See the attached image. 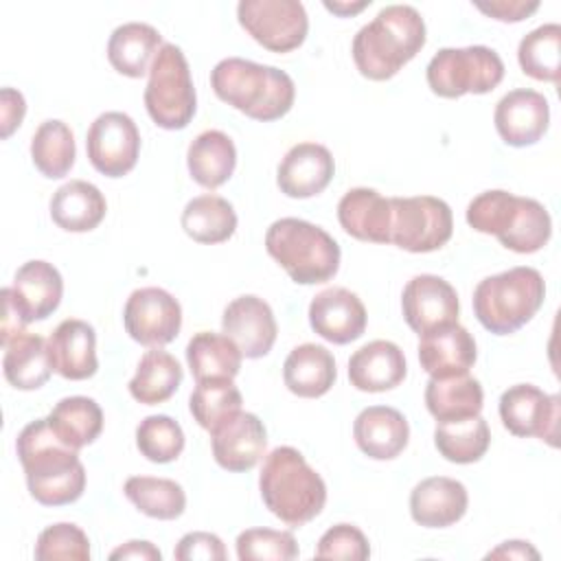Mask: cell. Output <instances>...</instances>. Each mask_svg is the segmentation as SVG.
Masks as SVG:
<instances>
[{"mask_svg":"<svg viewBox=\"0 0 561 561\" xmlns=\"http://www.w3.org/2000/svg\"><path fill=\"white\" fill-rule=\"evenodd\" d=\"M18 458L26 473V486L44 506L72 504L83 495L85 467L79 449L66 445L48 425V419L31 421L15 440Z\"/></svg>","mask_w":561,"mask_h":561,"instance_id":"cell-1","label":"cell"},{"mask_svg":"<svg viewBox=\"0 0 561 561\" xmlns=\"http://www.w3.org/2000/svg\"><path fill=\"white\" fill-rule=\"evenodd\" d=\"M425 46V22L410 4H388L353 37V61L362 77L386 81Z\"/></svg>","mask_w":561,"mask_h":561,"instance_id":"cell-2","label":"cell"},{"mask_svg":"<svg viewBox=\"0 0 561 561\" xmlns=\"http://www.w3.org/2000/svg\"><path fill=\"white\" fill-rule=\"evenodd\" d=\"M259 489L270 513L291 528L309 524L327 502V484L320 473L298 449L287 445L265 456Z\"/></svg>","mask_w":561,"mask_h":561,"instance_id":"cell-3","label":"cell"},{"mask_svg":"<svg viewBox=\"0 0 561 561\" xmlns=\"http://www.w3.org/2000/svg\"><path fill=\"white\" fill-rule=\"evenodd\" d=\"M215 94L254 121L283 118L296 99V88L285 70L241 57L221 59L210 70Z\"/></svg>","mask_w":561,"mask_h":561,"instance_id":"cell-4","label":"cell"},{"mask_svg":"<svg viewBox=\"0 0 561 561\" xmlns=\"http://www.w3.org/2000/svg\"><path fill=\"white\" fill-rule=\"evenodd\" d=\"M467 224L519 254L541 250L550 234L552 221L543 204L533 197H519L508 191H484L467 206Z\"/></svg>","mask_w":561,"mask_h":561,"instance_id":"cell-5","label":"cell"},{"mask_svg":"<svg viewBox=\"0 0 561 561\" xmlns=\"http://www.w3.org/2000/svg\"><path fill=\"white\" fill-rule=\"evenodd\" d=\"M265 250L298 285L327 283L340 267L337 241L324 228L296 217L276 219L267 228Z\"/></svg>","mask_w":561,"mask_h":561,"instance_id":"cell-6","label":"cell"},{"mask_svg":"<svg viewBox=\"0 0 561 561\" xmlns=\"http://www.w3.org/2000/svg\"><path fill=\"white\" fill-rule=\"evenodd\" d=\"M543 298V276L535 267L519 265L478 283L473 291V313L486 331L508 335L533 320Z\"/></svg>","mask_w":561,"mask_h":561,"instance_id":"cell-7","label":"cell"},{"mask_svg":"<svg viewBox=\"0 0 561 561\" xmlns=\"http://www.w3.org/2000/svg\"><path fill=\"white\" fill-rule=\"evenodd\" d=\"M145 107L162 129H184L195 116L197 99L188 61L180 46L162 44L145 88Z\"/></svg>","mask_w":561,"mask_h":561,"instance_id":"cell-8","label":"cell"},{"mask_svg":"<svg viewBox=\"0 0 561 561\" xmlns=\"http://www.w3.org/2000/svg\"><path fill=\"white\" fill-rule=\"evenodd\" d=\"M427 85L443 99L486 94L504 79V61L489 46L440 48L427 64Z\"/></svg>","mask_w":561,"mask_h":561,"instance_id":"cell-9","label":"cell"},{"mask_svg":"<svg viewBox=\"0 0 561 561\" xmlns=\"http://www.w3.org/2000/svg\"><path fill=\"white\" fill-rule=\"evenodd\" d=\"M390 243L405 252L423 254L443 248L454 232L447 202L432 195L390 197Z\"/></svg>","mask_w":561,"mask_h":561,"instance_id":"cell-10","label":"cell"},{"mask_svg":"<svg viewBox=\"0 0 561 561\" xmlns=\"http://www.w3.org/2000/svg\"><path fill=\"white\" fill-rule=\"evenodd\" d=\"M237 18L245 33L272 53L302 46L309 31L307 11L298 0H241Z\"/></svg>","mask_w":561,"mask_h":561,"instance_id":"cell-11","label":"cell"},{"mask_svg":"<svg viewBox=\"0 0 561 561\" xmlns=\"http://www.w3.org/2000/svg\"><path fill=\"white\" fill-rule=\"evenodd\" d=\"M85 151L92 167L107 178L129 173L140 153V131L125 112H105L94 118L85 136Z\"/></svg>","mask_w":561,"mask_h":561,"instance_id":"cell-12","label":"cell"},{"mask_svg":"<svg viewBox=\"0 0 561 561\" xmlns=\"http://www.w3.org/2000/svg\"><path fill=\"white\" fill-rule=\"evenodd\" d=\"M123 322L134 342L160 348L178 337L182 329V307L160 287H140L129 294Z\"/></svg>","mask_w":561,"mask_h":561,"instance_id":"cell-13","label":"cell"},{"mask_svg":"<svg viewBox=\"0 0 561 561\" xmlns=\"http://www.w3.org/2000/svg\"><path fill=\"white\" fill-rule=\"evenodd\" d=\"M559 394H546L533 383H517L500 397L502 425L515 436H535L559 445Z\"/></svg>","mask_w":561,"mask_h":561,"instance_id":"cell-14","label":"cell"},{"mask_svg":"<svg viewBox=\"0 0 561 561\" xmlns=\"http://www.w3.org/2000/svg\"><path fill=\"white\" fill-rule=\"evenodd\" d=\"M401 309L408 327L423 335L443 324L458 322V294L436 274H419L403 287Z\"/></svg>","mask_w":561,"mask_h":561,"instance_id":"cell-15","label":"cell"},{"mask_svg":"<svg viewBox=\"0 0 561 561\" xmlns=\"http://www.w3.org/2000/svg\"><path fill=\"white\" fill-rule=\"evenodd\" d=\"M221 329L248 359L267 355L276 342L278 331L272 307L252 294L234 298L224 309Z\"/></svg>","mask_w":561,"mask_h":561,"instance_id":"cell-16","label":"cell"},{"mask_svg":"<svg viewBox=\"0 0 561 561\" xmlns=\"http://www.w3.org/2000/svg\"><path fill=\"white\" fill-rule=\"evenodd\" d=\"M210 443L217 465L241 473L250 471L263 458L267 432L256 414L239 410L210 432Z\"/></svg>","mask_w":561,"mask_h":561,"instance_id":"cell-17","label":"cell"},{"mask_svg":"<svg viewBox=\"0 0 561 561\" xmlns=\"http://www.w3.org/2000/svg\"><path fill=\"white\" fill-rule=\"evenodd\" d=\"M366 307L346 287H329L313 296L309 305L311 329L331 344H348L366 331Z\"/></svg>","mask_w":561,"mask_h":561,"instance_id":"cell-18","label":"cell"},{"mask_svg":"<svg viewBox=\"0 0 561 561\" xmlns=\"http://www.w3.org/2000/svg\"><path fill=\"white\" fill-rule=\"evenodd\" d=\"M493 121L500 138L506 145L528 147L546 134L550 123V105L541 92L517 88L497 101Z\"/></svg>","mask_w":561,"mask_h":561,"instance_id":"cell-19","label":"cell"},{"mask_svg":"<svg viewBox=\"0 0 561 561\" xmlns=\"http://www.w3.org/2000/svg\"><path fill=\"white\" fill-rule=\"evenodd\" d=\"M24 324L46 320L61 302L64 280L48 261H26L18 267L11 287H4Z\"/></svg>","mask_w":561,"mask_h":561,"instance_id":"cell-20","label":"cell"},{"mask_svg":"<svg viewBox=\"0 0 561 561\" xmlns=\"http://www.w3.org/2000/svg\"><path fill=\"white\" fill-rule=\"evenodd\" d=\"M333 173L335 162L324 145L298 142L280 160L276 184L287 197L307 199L322 193L333 180Z\"/></svg>","mask_w":561,"mask_h":561,"instance_id":"cell-21","label":"cell"},{"mask_svg":"<svg viewBox=\"0 0 561 561\" xmlns=\"http://www.w3.org/2000/svg\"><path fill=\"white\" fill-rule=\"evenodd\" d=\"M419 337L421 368L434 379L465 375L476 364V340L458 322L443 324Z\"/></svg>","mask_w":561,"mask_h":561,"instance_id":"cell-22","label":"cell"},{"mask_svg":"<svg viewBox=\"0 0 561 561\" xmlns=\"http://www.w3.org/2000/svg\"><path fill=\"white\" fill-rule=\"evenodd\" d=\"M53 370L70 381L88 379L96 373V333L85 320L68 318L48 337Z\"/></svg>","mask_w":561,"mask_h":561,"instance_id":"cell-23","label":"cell"},{"mask_svg":"<svg viewBox=\"0 0 561 561\" xmlns=\"http://www.w3.org/2000/svg\"><path fill=\"white\" fill-rule=\"evenodd\" d=\"M469 495L462 482L447 476L421 480L410 493L412 519L425 528H445L462 519Z\"/></svg>","mask_w":561,"mask_h":561,"instance_id":"cell-24","label":"cell"},{"mask_svg":"<svg viewBox=\"0 0 561 561\" xmlns=\"http://www.w3.org/2000/svg\"><path fill=\"white\" fill-rule=\"evenodd\" d=\"M403 351L390 340H373L348 359V379L362 392H386L405 379Z\"/></svg>","mask_w":561,"mask_h":561,"instance_id":"cell-25","label":"cell"},{"mask_svg":"<svg viewBox=\"0 0 561 561\" xmlns=\"http://www.w3.org/2000/svg\"><path fill=\"white\" fill-rule=\"evenodd\" d=\"M353 436L368 458L392 460L408 447L410 425L399 410L390 405H370L357 414Z\"/></svg>","mask_w":561,"mask_h":561,"instance_id":"cell-26","label":"cell"},{"mask_svg":"<svg viewBox=\"0 0 561 561\" xmlns=\"http://www.w3.org/2000/svg\"><path fill=\"white\" fill-rule=\"evenodd\" d=\"M337 219L344 232L359 241L390 243V199L375 188L357 186L346 191L337 204Z\"/></svg>","mask_w":561,"mask_h":561,"instance_id":"cell-27","label":"cell"},{"mask_svg":"<svg viewBox=\"0 0 561 561\" xmlns=\"http://www.w3.org/2000/svg\"><path fill=\"white\" fill-rule=\"evenodd\" d=\"M160 48L162 35L158 28L145 22H127L112 31L107 42V59L116 72L140 79L149 72Z\"/></svg>","mask_w":561,"mask_h":561,"instance_id":"cell-28","label":"cell"},{"mask_svg":"<svg viewBox=\"0 0 561 561\" xmlns=\"http://www.w3.org/2000/svg\"><path fill=\"white\" fill-rule=\"evenodd\" d=\"M4 379L18 390H37L50 375L53 364L48 355V340L37 333L20 331L4 344Z\"/></svg>","mask_w":561,"mask_h":561,"instance_id":"cell-29","label":"cell"},{"mask_svg":"<svg viewBox=\"0 0 561 561\" xmlns=\"http://www.w3.org/2000/svg\"><path fill=\"white\" fill-rule=\"evenodd\" d=\"M337 377L335 359L331 351L320 344H300L296 346L285 364H283V379L289 392L302 399H316L331 390Z\"/></svg>","mask_w":561,"mask_h":561,"instance_id":"cell-30","label":"cell"},{"mask_svg":"<svg viewBox=\"0 0 561 561\" xmlns=\"http://www.w3.org/2000/svg\"><path fill=\"white\" fill-rule=\"evenodd\" d=\"M105 210L107 204L103 193L85 180H70L50 197V217L68 232L94 230L103 221Z\"/></svg>","mask_w":561,"mask_h":561,"instance_id":"cell-31","label":"cell"},{"mask_svg":"<svg viewBox=\"0 0 561 561\" xmlns=\"http://www.w3.org/2000/svg\"><path fill=\"white\" fill-rule=\"evenodd\" d=\"M186 164L191 178L204 188H217L230 180L237 167V149L228 134L206 129L188 145Z\"/></svg>","mask_w":561,"mask_h":561,"instance_id":"cell-32","label":"cell"},{"mask_svg":"<svg viewBox=\"0 0 561 561\" xmlns=\"http://www.w3.org/2000/svg\"><path fill=\"white\" fill-rule=\"evenodd\" d=\"M484 392L478 379L465 375H454L445 379L430 377L425 386V405L430 414L438 421H456L476 416L482 412Z\"/></svg>","mask_w":561,"mask_h":561,"instance_id":"cell-33","label":"cell"},{"mask_svg":"<svg viewBox=\"0 0 561 561\" xmlns=\"http://www.w3.org/2000/svg\"><path fill=\"white\" fill-rule=\"evenodd\" d=\"M241 351L226 333L199 331L186 344V362L195 381L234 379L241 370Z\"/></svg>","mask_w":561,"mask_h":561,"instance_id":"cell-34","label":"cell"},{"mask_svg":"<svg viewBox=\"0 0 561 561\" xmlns=\"http://www.w3.org/2000/svg\"><path fill=\"white\" fill-rule=\"evenodd\" d=\"M182 228L197 243H224L237 230V213L219 195H197L182 210Z\"/></svg>","mask_w":561,"mask_h":561,"instance_id":"cell-35","label":"cell"},{"mask_svg":"<svg viewBox=\"0 0 561 561\" xmlns=\"http://www.w3.org/2000/svg\"><path fill=\"white\" fill-rule=\"evenodd\" d=\"M182 377V366L171 353L151 348L140 357L136 366V375L129 381V394L145 405L164 403L175 394Z\"/></svg>","mask_w":561,"mask_h":561,"instance_id":"cell-36","label":"cell"},{"mask_svg":"<svg viewBox=\"0 0 561 561\" xmlns=\"http://www.w3.org/2000/svg\"><path fill=\"white\" fill-rule=\"evenodd\" d=\"M434 445L449 462H478L491 445L489 423L480 414L456 421H438L434 430Z\"/></svg>","mask_w":561,"mask_h":561,"instance_id":"cell-37","label":"cell"},{"mask_svg":"<svg viewBox=\"0 0 561 561\" xmlns=\"http://www.w3.org/2000/svg\"><path fill=\"white\" fill-rule=\"evenodd\" d=\"M46 419L50 430L72 449L94 443L103 430V410L90 397H66Z\"/></svg>","mask_w":561,"mask_h":561,"instance_id":"cell-38","label":"cell"},{"mask_svg":"<svg viewBox=\"0 0 561 561\" xmlns=\"http://www.w3.org/2000/svg\"><path fill=\"white\" fill-rule=\"evenodd\" d=\"M77 147L70 127L64 121H44L31 138V158L35 169L50 180L68 175L75 164Z\"/></svg>","mask_w":561,"mask_h":561,"instance_id":"cell-39","label":"cell"},{"mask_svg":"<svg viewBox=\"0 0 561 561\" xmlns=\"http://www.w3.org/2000/svg\"><path fill=\"white\" fill-rule=\"evenodd\" d=\"M127 500L147 517L175 519L186 508L184 489L169 478L134 476L125 482Z\"/></svg>","mask_w":561,"mask_h":561,"instance_id":"cell-40","label":"cell"},{"mask_svg":"<svg viewBox=\"0 0 561 561\" xmlns=\"http://www.w3.org/2000/svg\"><path fill=\"white\" fill-rule=\"evenodd\" d=\"M517 61L524 75L557 83L561 75V26L550 22L524 35L517 48Z\"/></svg>","mask_w":561,"mask_h":561,"instance_id":"cell-41","label":"cell"},{"mask_svg":"<svg viewBox=\"0 0 561 561\" xmlns=\"http://www.w3.org/2000/svg\"><path fill=\"white\" fill-rule=\"evenodd\" d=\"M241 392L232 383V379H204L197 381L191 392L188 408L193 419L206 432H213L219 423L230 419L241 410Z\"/></svg>","mask_w":561,"mask_h":561,"instance_id":"cell-42","label":"cell"},{"mask_svg":"<svg viewBox=\"0 0 561 561\" xmlns=\"http://www.w3.org/2000/svg\"><path fill=\"white\" fill-rule=\"evenodd\" d=\"M136 447L151 462H171L184 449L180 423L167 414L145 416L136 427Z\"/></svg>","mask_w":561,"mask_h":561,"instance_id":"cell-43","label":"cell"},{"mask_svg":"<svg viewBox=\"0 0 561 561\" xmlns=\"http://www.w3.org/2000/svg\"><path fill=\"white\" fill-rule=\"evenodd\" d=\"M237 557L241 561H289L298 557V543L287 530L248 528L237 537Z\"/></svg>","mask_w":561,"mask_h":561,"instance_id":"cell-44","label":"cell"},{"mask_svg":"<svg viewBox=\"0 0 561 561\" xmlns=\"http://www.w3.org/2000/svg\"><path fill=\"white\" fill-rule=\"evenodd\" d=\"M35 559L37 561H57V559L88 561L90 559L88 535L77 524H68V522L53 524L39 533L35 543Z\"/></svg>","mask_w":561,"mask_h":561,"instance_id":"cell-45","label":"cell"},{"mask_svg":"<svg viewBox=\"0 0 561 561\" xmlns=\"http://www.w3.org/2000/svg\"><path fill=\"white\" fill-rule=\"evenodd\" d=\"M316 557L320 559H351L364 561L370 557V546L366 535L353 524L331 526L316 546Z\"/></svg>","mask_w":561,"mask_h":561,"instance_id":"cell-46","label":"cell"},{"mask_svg":"<svg viewBox=\"0 0 561 561\" xmlns=\"http://www.w3.org/2000/svg\"><path fill=\"white\" fill-rule=\"evenodd\" d=\"M173 557L178 561H224L226 559V548H224V541L213 535V533H204V530H197V533H186L175 550H173Z\"/></svg>","mask_w":561,"mask_h":561,"instance_id":"cell-47","label":"cell"},{"mask_svg":"<svg viewBox=\"0 0 561 561\" xmlns=\"http://www.w3.org/2000/svg\"><path fill=\"white\" fill-rule=\"evenodd\" d=\"M476 9L484 15L500 20V22H522L530 13L539 9L537 0H491V2H476Z\"/></svg>","mask_w":561,"mask_h":561,"instance_id":"cell-48","label":"cell"},{"mask_svg":"<svg viewBox=\"0 0 561 561\" xmlns=\"http://www.w3.org/2000/svg\"><path fill=\"white\" fill-rule=\"evenodd\" d=\"M24 112H26L24 96L13 88H2L0 92V118H2L0 136L2 138H9L22 125Z\"/></svg>","mask_w":561,"mask_h":561,"instance_id":"cell-49","label":"cell"},{"mask_svg":"<svg viewBox=\"0 0 561 561\" xmlns=\"http://www.w3.org/2000/svg\"><path fill=\"white\" fill-rule=\"evenodd\" d=\"M110 559H140V561H160L162 552L151 541H127L121 548L112 550Z\"/></svg>","mask_w":561,"mask_h":561,"instance_id":"cell-50","label":"cell"},{"mask_svg":"<svg viewBox=\"0 0 561 561\" xmlns=\"http://www.w3.org/2000/svg\"><path fill=\"white\" fill-rule=\"evenodd\" d=\"M489 559H539V552L528 541H504L486 554Z\"/></svg>","mask_w":561,"mask_h":561,"instance_id":"cell-51","label":"cell"},{"mask_svg":"<svg viewBox=\"0 0 561 561\" xmlns=\"http://www.w3.org/2000/svg\"><path fill=\"white\" fill-rule=\"evenodd\" d=\"M370 4V0H364V2H357V4H348V2H324V7L337 15H353V13H359L362 9H366Z\"/></svg>","mask_w":561,"mask_h":561,"instance_id":"cell-52","label":"cell"}]
</instances>
